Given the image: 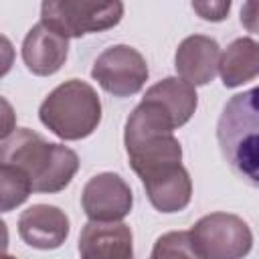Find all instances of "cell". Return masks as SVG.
Masks as SVG:
<instances>
[{
	"mask_svg": "<svg viewBox=\"0 0 259 259\" xmlns=\"http://www.w3.org/2000/svg\"><path fill=\"white\" fill-rule=\"evenodd\" d=\"M91 77L113 97H130L142 91L148 81L144 55L130 45L107 47L93 63Z\"/></svg>",
	"mask_w": 259,
	"mask_h": 259,
	"instance_id": "6",
	"label": "cell"
},
{
	"mask_svg": "<svg viewBox=\"0 0 259 259\" xmlns=\"http://www.w3.org/2000/svg\"><path fill=\"white\" fill-rule=\"evenodd\" d=\"M8 227H6V223L0 219V255L2 253H6V249H8Z\"/></svg>",
	"mask_w": 259,
	"mask_h": 259,
	"instance_id": "20",
	"label": "cell"
},
{
	"mask_svg": "<svg viewBox=\"0 0 259 259\" xmlns=\"http://www.w3.org/2000/svg\"><path fill=\"white\" fill-rule=\"evenodd\" d=\"M188 233L202 259H243L253 247V233L249 225L231 212L204 214Z\"/></svg>",
	"mask_w": 259,
	"mask_h": 259,
	"instance_id": "5",
	"label": "cell"
},
{
	"mask_svg": "<svg viewBox=\"0 0 259 259\" xmlns=\"http://www.w3.org/2000/svg\"><path fill=\"white\" fill-rule=\"evenodd\" d=\"M69 231V217L53 204H32L18 217V235L32 249H59L67 241Z\"/></svg>",
	"mask_w": 259,
	"mask_h": 259,
	"instance_id": "9",
	"label": "cell"
},
{
	"mask_svg": "<svg viewBox=\"0 0 259 259\" xmlns=\"http://www.w3.org/2000/svg\"><path fill=\"white\" fill-rule=\"evenodd\" d=\"M221 47L214 38L206 34H190L186 36L174 55V67L178 71V79L186 81L192 87L206 85L217 77L219 71Z\"/></svg>",
	"mask_w": 259,
	"mask_h": 259,
	"instance_id": "11",
	"label": "cell"
},
{
	"mask_svg": "<svg viewBox=\"0 0 259 259\" xmlns=\"http://www.w3.org/2000/svg\"><path fill=\"white\" fill-rule=\"evenodd\" d=\"M144 97L160 103L172 117L176 130L190 121L198 105L196 89L178 77H164L162 81L154 83L144 93Z\"/></svg>",
	"mask_w": 259,
	"mask_h": 259,
	"instance_id": "14",
	"label": "cell"
},
{
	"mask_svg": "<svg viewBox=\"0 0 259 259\" xmlns=\"http://www.w3.org/2000/svg\"><path fill=\"white\" fill-rule=\"evenodd\" d=\"M123 4L97 0H47L40 4V22L67 38H79L119 24Z\"/></svg>",
	"mask_w": 259,
	"mask_h": 259,
	"instance_id": "4",
	"label": "cell"
},
{
	"mask_svg": "<svg viewBox=\"0 0 259 259\" xmlns=\"http://www.w3.org/2000/svg\"><path fill=\"white\" fill-rule=\"evenodd\" d=\"M223 85L233 89L259 75V45L255 38H235L219 57V71Z\"/></svg>",
	"mask_w": 259,
	"mask_h": 259,
	"instance_id": "13",
	"label": "cell"
},
{
	"mask_svg": "<svg viewBox=\"0 0 259 259\" xmlns=\"http://www.w3.org/2000/svg\"><path fill=\"white\" fill-rule=\"evenodd\" d=\"M38 119L57 138L77 142L97 130L101 121V99L89 83L69 79L45 97L38 107Z\"/></svg>",
	"mask_w": 259,
	"mask_h": 259,
	"instance_id": "3",
	"label": "cell"
},
{
	"mask_svg": "<svg viewBox=\"0 0 259 259\" xmlns=\"http://www.w3.org/2000/svg\"><path fill=\"white\" fill-rule=\"evenodd\" d=\"M0 164L18 168L30 182L32 192H61L79 170V156L63 146L47 142L28 127H16L0 142Z\"/></svg>",
	"mask_w": 259,
	"mask_h": 259,
	"instance_id": "1",
	"label": "cell"
},
{
	"mask_svg": "<svg viewBox=\"0 0 259 259\" xmlns=\"http://www.w3.org/2000/svg\"><path fill=\"white\" fill-rule=\"evenodd\" d=\"M32 188L28 178L10 164H0V212H10L26 202Z\"/></svg>",
	"mask_w": 259,
	"mask_h": 259,
	"instance_id": "15",
	"label": "cell"
},
{
	"mask_svg": "<svg viewBox=\"0 0 259 259\" xmlns=\"http://www.w3.org/2000/svg\"><path fill=\"white\" fill-rule=\"evenodd\" d=\"M0 259H16V257H12V255H6V253H2V255H0Z\"/></svg>",
	"mask_w": 259,
	"mask_h": 259,
	"instance_id": "21",
	"label": "cell"
},
{
	"mask_svg": "<svg viewBox=\"0 0 259 259\" xmlns=\"http://www.w3.org/2000/svg\"><path fill=\"white\" fill-rule=\"evenodd\" d=\"M67 55L69 38L45 22H36L22 40V61L26 69L36 77L55 75L65 65Z\"/></svg>",
	"mask_w": 259,
	"mask_h": 259,
	"instance_id": "10",
	"label": "cell"
},
{
	"mask_svg": "<svg viewBox=\"0 0 259 259\" xmlns=\"http://www.w3.org/2000/svg\"><path fill=\"white\" fill-rule=\"evenodd\" d=\"M16 130V111L8 99L0 95V142L6 140Z\"/></svg>",
	"mask_w": 259,
	"mask_h": 259,
	"instance_id": "18",
	"label": "cell"
},
{
	"mask_svg": "<svg viewBox=\"0 0 259 259\" xmlns=\"http://www.w3.org/2000/svg\"><path fill=\"white\" fill-rule=\"evenodd\" d=\"M81 206L89 221L119 223L132 212L134 192L119 174L101 172L85 182Z\"/></svg>",
	"mask_w": 259,
	"mask_h": 259,
	"instance_id": "7",
	"label": "cell"
},
{
	"mask_svg": "<svg viewBox=\"0 0 259 259\" xmlns=\"http://www.w3.org/2000/svg\"><path fill=\"white\" fill-rule=\"evenodd\" d=\"M150 259H202V257L196 253L188 231H168L156 239Z\"/></svg>",
	"mask_w": 259,
	"mask_h": 259,
	"instance_id": "16",
	"label": "cell"
},
{
	"mask_svg": "<svg viewBox=\"0 0 259 259\" xmlns=\"http://www.w3.org/2000/svg\"><path fill=\"white\" fill-rule=\"evenodd\" d=\"M257 87L233 95L217 123L225 160L251 186L259 184V109Z\"/></svg>",
	"mask_w": 259,
	"mask_h": 259,
	"instance_id": "2",
	"label": "cell"
},
{
	"mask_svg": "<svg viewBox=\"0 0 259 259\" xmlns=\"http://www.w3.org/2000/svg\"><path fill=\"white\" fill-rule=\"evenodd\" d=\"M140 180L150 204L160 212H180L192 198V180L182 162L160 166Z\"/></svg>",
	"mask_w": 259,
	"mask_h": 259,
	"instance_id": "8",
	"label": "cell"
},
{
	"mask_svg": "<svg viewBox=\"0 0 259 259\" xmlns=\"http://www.w3.org/2000/svg\"><path fill=\"white\" fill-rule=\"evenodd\" d=\"M81 259H134V235L125 223L89 221L79 235Z\"/></svg>",
	"mask_w": 259,
	"mask_h": 259,
	"instance_id": "12",
	"label": "cell"
},
{
	"mask_svg": "<svg viewBox=\"0 0 259 259\" xmlns=\"http://www.w3.org/2000/svg\"><path fill=\"white\" fill-rule=\"evenodd\" d=\"M14 59H16V51H14V45L10 42L8 36L0 34V79L6 77L14 65Z\"/></svg>",
	"mask_w": 259,
	"mask_h": 259,
	"instance_id": "19",
	"label": "cell"
},
{
	"mask_svg": "<svg viewBox=\"0 0 259 259\" xmlns=\"http://www.w3.org/2000/svg\"><path fill=\"white\" fill-rule=\"evenodd\" d=\"M231 8V2H192V10H196L200 14V18L204 20H212L219 22L223 18H227Z\"/></svg>",
	"mask_w": 259,
	"mask_h": 259,
	"instance_id": "17",
	"label": "cell"
}]
</instances>
